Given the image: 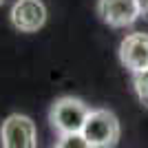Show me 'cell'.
<instances>
[{
  "instance_id": "6da1fadb",
  "label": "cell",
  "mask_w": 148,
  "mask_h": 148,
  "mask_svg": "<svg viewBox=\"0 0 148 148\" xmlns=\"http://www.w3.org/2000/svg\"><path fill=\"white\" fill-rule=\"evenodd\" d=\"M82 135L93 148H115L119 142V122L115 113L106 108L91 111L82 126Z\"/></svg>"
},
{
  "instance_id": "7a4b0ae2",
  "label": "cell",
  "mask_w": 148,
  "mask_h": 148,
  "mask_svg": "<svg viewBox=\"0 0 148 148\" xmlns=\"http://www.w3.org/2000/svg\"><path fill=\"white\" fill-rule=\"evenodd\" d=\"M88 108L82 99L77 97H60L53 102L49 111V122L60 135H71V133H82V126L86 122Z\"/></svg>"
},
{
  "instance_id": "3957f363",
  "label": "cell",
  "mask_w": 148,
  "mask_h": 148,
  "mask_svg": "<svg viewBox=\"0 0 148 148\" xmlns=\"http://www.w3.org/2000/svg\"><path fill=\"white\" fill-rule=\"evenodd\" d=\"M2 148H36V124L20 113H13L0 126Z\"/></svg>"
},
{
  "instance_id": "277c9868",
  "label": "cell",
  "mask_w": 148,
  "mask_h": 148,
  "mask_svg": "<svg viewBox=\"0 0 148 148\" xmlns=\"http://www.w3.org/2000/svg\"><path fill=\"white\" fill-rule=\"evenodd\" d=\"M9 16L20 33H36L47 22V7L42 0H16Z\"/></svg>"
},
{
  "instance_id": "5b68a950",
  "label": "cell",
  "mask_w": 148,
  "mask_h": 148,
  "mask_svg": "<svg viewBox=\"0 0 148 148\" xmlns=\"http://www.w3.org/2000/svg\"><path fill=\"white\" fill-rule=\"evenodd\" d=\"M119 60L133 73H142L148 69V33L135 31L122 40L119 44Z\"/></svg>"
},
{
  "instance_id": "8992f818",
  "label": "cell",
  "mask_w": 148,
  "mask_h": 148,
  "mask_svg": "<svg viewBox=\"0 0 148 148\" xmlns=\"http://www.w3.org/2000/svg\"><path fill=\"white\" fill-rule=\"evenodd\" d=\"M97 16L108 27L122 29L135 22L139 9L135 0H97Z\"/></svg>"
},
{
  "instance_id": "52a82bcc",
  "label": "cell",
  "mask_w": 148,
  "mask_h": 148,
  "mask_svg": "<svg viewBox=\"0 0 148 148\" xmlns=\"http://www.w3.org/2000/svg\"><path fill=\"white\" fill-rule=\"evenodd\" d=\"M133 84H135V93L139 102L144 106H148V69L142 73H133Z\"/></svg>"
},
{
  "instance_id": "ba28073f",
  "label": "cell",
  "mask_w": 148,
  "mask_h": 148,
  "mask_svg": "<svg viewBox=\"0 0 148 148\" xmlns=\"http://www.w3.org/2000/svg\"><path fill=\"white\" fill-rule=\"evenodd\" d=\"M56 148H93V146L84 139L82 133H71V135H62Z\"/></svg>"
},
{
  "instance_id": "9c48e42d",
  "label": "cell",
  "mask_w": 148,
  "mask_h": 148,
  "mask_svg": "<svg viewBox=\"0 0 148 148\" xmlns=\"http://www.w3.org/2000/svg\"><path fill=\"white\" fill-rule=\"evenodd\" d=\"M137 2V9H139V16L148 18V0H135Z\"/></svg>"
},
{
  "instance_id": "30bf717a",
  "label": "cell",
  "mask_w": 148,
  "mask_h": 148,
  "mask_svg": "<svg viewBox=\"0 0 148 148\" xmlns=\"http://www.w3.org/2000/svg\"><path fill=\"white\" fill-rule=\"evenodd\" d=\"M0 5H5V0H0Z\"/></svg>"
}]
</instances>
